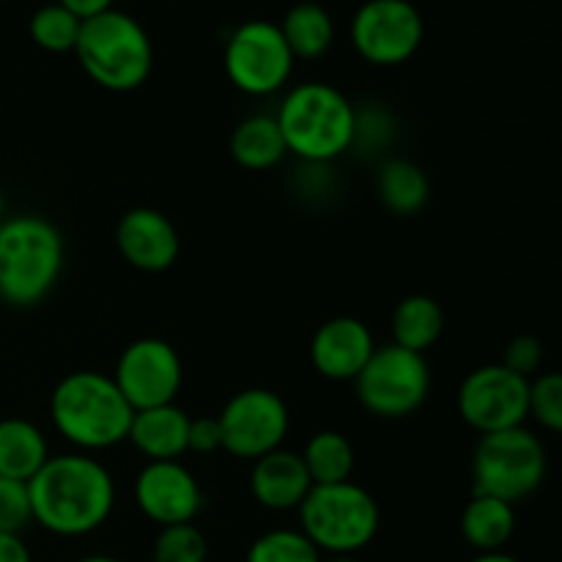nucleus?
Listing matches in <instances>:
<instances>
[{"instance_id": "1", "label": "nucleus", "mask_w": 562, "mask_h": 562, "mask_svg": "<svg viewBox=\"0 0 562 562\" xmlns=\"http://www.w3.org/2000/svg\"><path fill=\"white\" fill-rule=\"evenodd\" d=\"M31 516L44 532L82 538L108 525L115 508L113 472L91 453L49 456L27 481Z\"/></svg>"}, {"instance_id": "2", "label": "nucleus", "mask_w": 562, "mask_h": 562, "mask_svg": "<svg viewBox=\"0 0 562 562\" xmlns=\"http://www.w3.org/2000/svg\"><path fill=\"white\" fill-rule=\"evenodd\" d=\"M64 234L42 214H5L0 223V302L36 307L64 274Z\"/></svg>"}, {"instance_id": "3", "label": "nucleus", "mask_w": 562, "mask_h": 562, "mask_svg": "<svg viewBox=\"0 0 562 562\" xmlns=\"http://www.w3.org/2000/svg\"><path fill=\"white\" fill-rule=\"evenodd\" d=\"M135 409L126 404L113 376L99 371H71L49 395L55 431L80 453H102L126 442Z\"/></svg>"}, {"instance_id": "4", "label": "nucleus", "mask_w": 562, "mask_h": 562, "mask_svg": "<svg viewBox=\"0 0 562 562\" xmlns=\"http://www.w3.org/2000/svg\"><path fill=\"white\" fill-rule=\"evenodd\" d=\"M357 108L329 82H300L289 88L274 113L289 154L305 165H329L355 143Z\"/></svg>"}, {"instance_id": "5", "label": "nucleus", "mask_w": 562, "mask_h": 562, "mask_svg": "<svg viewBox=\"0 0 562 562\" xmlns=\"http://www.w3.org/2000/svg\"><path fill=\"white\" fill-rule=\"evenodd\" d=\"M75 55L82 71L113 93L137 91L154 69V47L146 27L119 9L82 20Z\"/></svg>"}, {"instance_id": "6", "label": "nucleus", "mask_w": 562, "mask_h": 562, "mask_svg": "<svg viewBox=\"0 0 562 562\" xmlns=\"http://www.w3.org/2000/svg\"><path fill=\"white\" fill-rule=\"evenodd\" d=\"M300 530L327 558L360 554L382 527L376 497L355 481L313 486L300 505Z\"/></svg>"}, {"instance_id": "7", "label": "nucleus", "mask_w": 562, "mask_h": 562, "mask_svg": "<svg viewBox=\"0 0 562 562\" xmlns=\"http://www.w3.org/2000/svg\"><path fill=\"white\" fill-rule=\"evenodd\" d=\"M475 494H492L516 505L532 497L547 481V448L527 426L483 434L472 450Z\"/></svg>"}, {"instance_id": "8", "label": "nucleus", "mask_w": 562, "mask_h": 562, "mask_svg": "<svg viewBox=\"0 0 562 562\" xmlns=\"http://www.w3.org/2000/svg\"><path fill=\"white\" fill-rule=\"evenodd\" d=\"M357 401L382 420L415 415L431 395V368L426 355L387 344L376 346L371 360L355 379Z\"/></svg>"}, {"instance_id": "9", "label": "nucleus", "mask_w": 562, "mask_h": 562, "mask_svg": "<svg viewBox=\"0 0 562 562\" xmlns=\"http://www.w3.org/2000/svg\"><path fill=\"white\" fill-rule=\"evenodd\" d=\"M294 55L283 33L269 20H250L234 27L223 49V66L236 91L247 97H272L289 86Z\"/></svg>"}, {"instance_id": "10", "label": "nucleus", "mask_w": 562, "mask_h": 562, "mask_svg": "<svg viewBox=\"0 0 562 562\" xmlns=\"http://www.w3.org/2000/svg\"><path fill=\"white\" fill-rule=\"evenodd\" d=\"M351 47L371 66H401L420 49L426 25L409 0H366L351 16Z\"/></svg>"}, {"instance_id": "11", "label": "nucleus", "mask_w": 562, "mask_h": 562, "mask_svg": "<svg viewBox=\"0 0 562 562\" xmlns=\"http://www.w3.org/2000/svg\"><path fill=\"white\" fill-rule=\"evenodd\" d=\"M223 450L234 459L256 461L283 448L291 428L285 401L274 390L247 387L236 393L217 415Z\"/></svg>"}, {"instance_id": "12", "label": "nucleus", "mask_w": 562, "mask_h": 562, "mask_svg": "<svg viewBox=\"0 0 562 562\" xmlns=\"http://www.w3.org/2000/svg\"><path fill=\"white\" fill-rule=\"evenodd\" d=\"M527 393L530 379L508 371L503 362H488L467 373L456 395V406L461 420L483 437L525 426Z\"/></svg>"}, {"instance_id": "13", "label": "nucleus", "mask_w": 562, "mask_h": 562, "mask_svg": "<svg viewBox=\"0 0 562 562\" xmlns=\"http://www.w3.org/2000/svg\"><path fill=\"white\" fill-rule=\"evenodd\" d=\"M113 382L135 412L176 404L184 384V362L162 338H137L119 355Z\"/></svg>"}, {"instance_id": "14", "label": "nucleus", "mask_w": 562, "mask_h": 562, "mask_svg": "<svg viewBox=\"0 0 562 562\" xmlns=\"http://www.w3.org/2000/svg\"><path fill=\"white\" fill-rule=\"evenodd\" d=\"M132 499L159 527L192 525L206 505L195 472L181 461H146L132 486Z\"/></svg>"}, {"instance_id": "15", "label": "nucleus", "mask_w": 562, "mask_h": 562, "mask_svg": "<svg viewBox=\"0 0 562 562\" xmlns=\"http://www.w3.org/2000/svg\"><path fill=\"white\" fill-rule=\"evenodd\" d=\"M115 247L132 269L159 274L179 261L181 239L168 214L151 206H135L115 223Z\"/></svg>"}, {"instance_id": "16", "label": "nucleus", "mask_w": 562, "mask_h": 562, "mask_svg": "<svg viewBox=\"0 0 562 562\" xmlns=\"http://www.w3.org/2000/svg\"><path fill=\"white\" fill-rule=\"evenodd\" d=\"M373 351L376 338L366 322L355 316H335L313 333L311 366L329 382H355Z\"/></svg>"}, {"instance_id": "17", "label": "nucleus", "mask_w": 562, "mask_h": 562, "mask_svg": "<svg viewBox=\"0 0 562 562\" xmlns=\"http://www.w3.org/2000/svg\"><path fill=\"white\" fill-rule=\"evenodd\" d=\"M311 488V475L302 464V456L294 450L278 448L252 461L250 494L261 508L274 510V514L300 510Z\"/></svg>"}, {"instance_id": "18", "label": "nucleus", "mask_w": 562, "mask_h": 562, "mask_svg": "<svg viewBox=\"0 0 562 562\" xmlns=\"http://www.w3.org/2000/svg\"><path fill=\"white\" fill-rule=\"evenodd\" d=\"M190 415L181 406L165 404L132 415L126 442L146 461H181L187 453Z\"/></svg>"}, {"instance_id": "19", "label": "nucleus", "mask_w": 562, "mask_h": 562, "mask_svg": "<svg viewBox=\"0 0 562 562\" xmlns=\"http://www.w3.org/2000/svg\"><path fill=\"white\" fill-rule=\"evenodd\" d=\"M49 442L36 423L25 417L0 420V477L27 483L49 459Z\"/></svg>"}, {"instance_id": "20", "label": "nucleus", "mask_w": 562, "mask_h": 562, "mask_svg": "<svg viewBox=\"0 0 562 562\" xmlns=\"http://www.w3.org/2000/svg\"><path fill=\"white\" fill-rule=\"evenodd\" d=\"M516 532V505L492 494H472L461 514V536L481 552H503Z\"/></svg>"}, {"instance_id": "21", "label": "nucleus", "mask_w": 562, "mask_h": 562, "mask_svg": "<svg viewBox=\"0 0 562 562\" xmlns=\"http://www.w3.org/2000/svg\"><path fill=\"white\" fill-rule=\"evenodd\" d=\"M228 151L234 162L245 170H272L289 157L283 132H280L274 115L256 113L247 115L231 132Z\"/></svg>"}, {"instance_id": "22", "label": "nucleus", "mask_w": 562, "mask_h": 562, "mask_svg": "<svg viewBox=\"0 0 562 562\" xmlns=\"http://www.w3.org/2000/svg\"><path fill=\"white\" fill-rule=\"evenodd\" d=\"M376 195L387 212L398 217H412L423 212L431 198V181L426 170L404 157L384 159L376 173Z\"/></svg>"}, {"instance_id": "23", "label": "nucleus", "mask_w": 562, "mask_h": 562, "mask_svg": "<svg viewBox=\"0 0 562 562\" xmlns=\"http://www.w3.org/2000/svg\"><path fill=\"white\" fill-rule=\"evenodd\" d=\"M393 344L401 349L426 355L445 333V313L434 296L428 294H409L395 305L393 318Z\"/></svg>"}, {"instance_id": "24", "label": "nucleus", "mask_w": 562, "mask_h": 562, "mask_svg": "<svg viewBox=\"0 0 562 562\" xmlns=\"http://www.w3.org/2000/svg\"><path fill=\"white\" fill-rule=\"evenodd\" d=\"M285 44H289L294 60H316L329 53L335 42V22L322 3H296L280 22Z\"/></svg>"}, {"instance_id": "25", "label": "nucleus", "mask_w": 562, "mask_h": 562, "mask_svg": "<svg viewBox=\"0 0 562 562\" xmlns=\"http://www.w3.org/2000/svg\"><path fill=\"white\" fill-rule=\"evenodd\" d=\"M300 456L313 486H333V483L351 481L355 475V448L340 431H316Z\"/></svg>"}, {"instance_id": "26", "label": "nucleus", "mask_w": 562, "mask_h": 562, "mask_svg": "<svg viewBox=\"0 0 562 562\" xmlns=\"http://www.w3.org/2000/svg\"><path fill=\"white\" fill-rule=\"evenodd\" d=\"M80 25L82 22L55 0V3L33 11L31 22H27V33H31L33 44L47 49V53H75Z\"/></svg>"}, {"instance_id": "27", "label": "nucleus", "mask_w": 562, "mask_h": 562, "mask_svg": "<svg viewBox=\"0 0 562 562\" xmlns=\"http://www.w3.org/2000/svg\"><path fill=\"white\" fill-rule=\"evenodd\" d=\"M324 554L307 541L302 530H291V527H278L256 541L247 549L245 562H322Z\"/></svg>"}, {"instance_id": "28", "label": "nucleus", "mask_w": 562, "mask_h": 562, "mask_svg": "<svg viewBox=\"0 0 562 562\" xmlns=\"http://www.w3.org/2000/svg\"><path fill=\"white\" fill-rule=\"evenodd\" d=\"M151 558L154 562H206L209 541L198 530L195 521L192 525L159 527Z\"/></svg>"}, {"instance_id": "29", "label": "nucleus", "mask_w": 562, "mask_h": 562, "mask_svg": "<svg viewBox=\"0 0 562 562\" xmlns=\"http://www.w3.org/2000/svg\"><path fill=\"white\" fill-rule=\"evenodd\" d=\"M527 420H536L543 431H562V379L547 371L530 379L527 393Z\"/></svg>"}, {"instance_id": "30", "label": "nucleus", "mask_w": 562, "mask_h": 562, "mask_svg": "<svg viewBox=\"0 0 562 562\" xmlns=\"http://www.w3.org/2000/svg\"><path fill=\"white\" fill-rule=\"evenodd\" d=\"M395 121L379 104H371L366 110L355 113V143L351 148H368V151H382L384 146L393 143Z\"/></svg>"}, {"instance_id": "31", "label": "nucleus", "mask_w": 562, "mask_h": 562, "mask_svg": "<svg viewBox=\"0 0 562 562\" xmlns=\"http://www.w3.org/2000/svg\"><path fill=\"white\" fill-rule=\"evenodd\" d=\"M27 525H33L27 483L0 477V532H16V536H22V530Z\"/></svg>"}, {"instance_id": "32", "label": "nucleus", "mask_w": 562, "mask_h": 562, "mask_svg": "<svg viewBox=\"0 0 562 562\" xmlns=\"http://www.w3.org/2000/svg\"><path fill=\"white\" fill-rule=\"evenodd\" d=\"M503 366L525 379L538 376L543 366V344L536 335H516V338L505 346Z\"/></svg>"}, {"instance_id": "33", "label": "nucleus", "mask_w": 562, "mask_h": 562, "mask_svg": "<svg viewBox=\"0 0 562 562\" xmlns=\"http://www.w3.org/2000/svg\"><path fill=\"white\" fill-rule=\"evenodd\" d=\"M223 450V431H220L217 417H190V431H187V453L209 456Z\"/></svg>"}, {"instance_id": "34", "label": "nucleus", "mask_w": 562, "mask_h": 562, "mask_svg": "<svg viewBox=\"0 0 562 562\" xmlns=\"http://www.w3.org/2000/svg\"><path fill=\"white\" fill-rule=\"evenodd\" d=\"M0 562H33L31 549L16 532H0Z\"/></svg>"}, {"instance_id": "35", "label": "nucleus", "mask_w": 562, "mask_h": 562, "mask_svg": "<svg viewBox=\"0 0 562 562\" xmlns=\"http://www.w3.org/2000/svg\"><path fill=\"white\" fill-rule=\"evenodd\" d=\"M64 9H69L77 20H91V16L102 14V11L113 9L115 0H58Z\"/></svg>"}, {"instance_id": "36", "label": "nucleus", "mask_w": 562, "mask_h": 562, "mask_svg": "<svg viewBox=\"0 0 562 562\" xmlns=\"http://www.w3.org/2000/svg\"><path fill=\"white\" fill-rule=\"evenodd\" d=\"M470 562H521V560L514 558V554H508L503 549V552H481V554H475Z\"/></svg>"}, {"instance_id": "37", "label": "nucleus", "mask_w": 562, "mask_h": 562, "mask_svg": "<svg viewBox=\"0 0 562 562\" xmlns=\"http://www.w3.org/2000/svg\"><path fill=\"white\" fill-rule=\"evenodd\" d=\"M75 562H124V560L113 558V554H88V558H80Z\"/></svg>"}, {"instance_id": "38", "label": "nucleus", "mask_w": 562, "mask_h": 562, "mask_svg": "<svg viewBox=\"0 0 562 562\" xmlns=\"http://www.w3.org/2000/svg\"><path fill=\"white\" fill-rule=\"evenodd\" d=\"M322 562H362V560L357 558V554H338V558H327Z\"/></svg>"}, {"instance_id": "39", "label": "nucleus", "mask_w": 562, "mask_h": 562, "mask_svg": "<svg viewBox=\"0 0 562 562\" xmlns=\"http://www.w3.org/2000/svg\"><path fill=\"white\" fill-rule=\"evenodd\" d=\"M5 220V201H3V192H0V223Z\"/></svg>"}]
</instances>
